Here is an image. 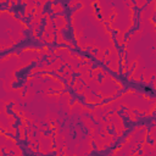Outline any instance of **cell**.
<instances>
[{"instance_id": "6da1fadb", "label": "cell", "mask_w": 156, "mask_h": 156, "mask_svg": "<svg viewBox=\"0 0 156 156\" xmlns=\"http://www.w3.org/2000/svg\"><path fill=\"white\" fill-rule=\"evenodd\" d=\"M55 11V9H54V5H52V1H45V3H43V6H42V9L38 11V16H49V15H51L52 12Z\"/></svg>"}, {"instance_id": "7a4b0ae2", "label": "cell", "mask_w": 156, "mask_h": 156, "mask_svg": "<svg viewBox=\"0 0 156 156\" xmlns=\"http://www.w3.org/2000/svg\"><path fill=\"white\" fill-rule=\"evenodd\" d=\"M81 9H83V3L78 1V3H74V5H73V6H70V12H71V13L73 15L74 12L79 11Z\"/></svg>"}, {"instance_id": "3957f363", "label": "cell", "mask_w": 156, "mask_h": 156, "mask_svg": "<svg viewBox=\"0 0 156 156\" xmlns=\"http://www.w3.org/2000/svg\"><path fill=\"white\" fill-rule=\"evenodd\" d=\"M10 1H0V11H7Z\"/></svg>"}, {"instance_id": "277c9868", "label": "cell", "mask_w": 156, "mask_h": 156, "mask_svg": "<svg viewBox=\"0 0 156 156\" xmlns=\"http://www.w3.org/2000/svg\"><path fill=\"white\" fill-rule=\"evenodd\" d=\"M96 79H98V82H99V83H103L104 79H105V74H104V72H101V71L96 72Z\"/></svg>"}, {"instance_id": "5b68a950", "label": "cell", "mask_w": 156, "mask_h": 156, "mask_svg": "<svg viewBox=\"0 0 156 156\" xmlns=\"http://www.w3.org/2000/svg\"><path fill=\"white\" fill-rule=\"evenodd\" d=\"M145 142H146V144H148V145H150V146H154V144H155V142H154V138H152V136H151L150 134H148V135H146Z\"/></svg>"}, {"instance_id": "8992f818", "label": "cell", "mask_w": 156, "mask_h": 156, "mask_svg": "<svg viewBox=\"0 0 156 156\" xmlns=\"http://www.w3.org/2000/svg\"><path fill=\"white\" fill-rule=\"evenodd\" d=\"M151 22H152V25L156 23V12H155V11H154L152 15H151Z\"/></svg>"}, {"instance_id": "52a82bcc", "label": "cell", "mask_w": 156, "mask_h": 156, "mask_svg": "<svg viewBox=\"0 0 156 156\" xmlns=\"http://www.w3.org/2000/svg\"><path fill=\"white\" fill-rule=\"evenodd\" d=\"M34 5H35V7H37V9L40 10V7L43 6V3H42V1H35V3H34Z\"/></svg>"}, {"instance_id": "ba28073f", "label": "cell", "mask_w": 156, "mask_h": 156, "mask_svg": "<svg viewBox=\"0 0 156 156\" xmlns=\"http://www.w3.org/2000/svg\"><path fill=\"white\" fill-rule=\"evenodd\" d=\"M29 88L28 87H23V90H22V96H26L27 95V90H28Z\"/></svg>"}, {"instance_id": "9c48e42d", "label": "cell", "mask_w": 156, "mask_h": 156, "mask_svg": "<svg viewBox=\"0 0 156 156\" xmlns=\"http://www.w3.org/2000/svg\"><path fill=\"white\" fill-rule=\"evenodd\" d=\"M116 16H117V15H116L115 12H113V13H111V15H110V21H109V22H111V21H113V20L116 18Z\"/></svg>"}]
</instances>
